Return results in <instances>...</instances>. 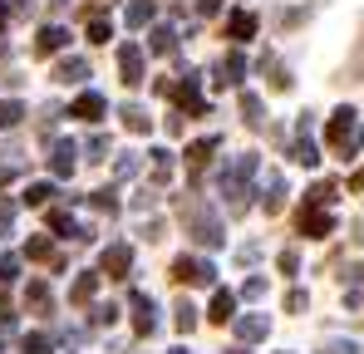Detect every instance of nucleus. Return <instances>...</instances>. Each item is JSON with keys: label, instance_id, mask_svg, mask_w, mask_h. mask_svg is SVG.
<instances>
[{"label": "nucleus", "instance_id": "8", "mask_svg": "<svg viewBox=\"0 0 364 354\" xmlns=\"http://www.w3.org/2000/svg\"><path fill=\"white\" fill-rule=\"evenodd\" d=\"M251 30H256V20H251V15H237V20H232V35H251Z\"/></svg>", "mask_w": 364, "mask_h": 354}, {"label": "nucleus", "instance_id": "3", "mask_svg": "<svg viewBox=\"0 0 364 354\" xmlns=\"http://www.w3.org/2000/svg\"><path fill=\"white\" fill-rule=\"evenodd\" d=\"M212 320H232V295H217L212 300Z\"/></svg>", "mask_w": 364, "mask_h": 354}, {"label": "nucleus", "instance_id": "6", "mask_svg": "<svg viewBox=\"0 0 364 354\" xmlns=\"http://www.w3.org/2000/svg\"><path fill=\"white\" fill-rule=\"evenodd\" d=\"M25 354H50V340H45V335H30V340H25Z\"/></svg>", "mask_w": 364, "mask_h": 354}, {"label": "nucleus", "instance_id": "7", "mask_svg": "<svg viewBox=\"0 0 364 354\" xmlns=\"http://www.w3.org/2000/svg\"><path fill=\"white\" fill-rule=\"evenodd\" d=\"M242 335H246V340H261V335H266V320H246Z\"/></svg>", "mask_w": 364, "mask_h": 354}, {"label": "nucleus", "instance_id": "10", "mask_svg": "<svg viewBox=\"0 0 364 354\" xmlns=\"http://www.w3.org/2000/svg\"><path fill=\"white\" fill-rule=\"evenodd\" d=\"M192 320H197V315H192V305H178V325H182V330H192Z\"/></svg>", "mask_w": 364, "mask_h": 354}, {"label": "nucleus", "instance_id": "5", "mask_svg": "<svg viewBox=\"0 0 364 354\" xmlns=\"http://www.w3.org/2000/svg\"><path fill=\"white\" fill-rule=\"evenodd\" d=\"M64 45V30H45V35H40V50H60Z\"/></svg>", "mask_w": 364, "mask_h": 354}, {"label": "nucleus", "instance_id": "13", "mask_svg": "<svg viewBox=\"0 0 364 354\" xmlns=\"http://www.w3.org/2000/svg\"><path fill=\"white\" fill-rule=\"evenodd\" d=\"M0 20H5V10H0Z\"/></svg>", "mask_w": 364, "mask_h": 354}, {"label": "nucleus", "instance_id": "12", "mask_svg": "<svg viewBox=\"0 0 364 354\" xmlns=\"http://www.w3.org/2000/svg\"><path fill=\"white\" fill-rule=\"evenodd\" d=\"M330 354H355V345H345V340H335V345H330Z\"/></svg>", "mask_w": 364, "mask_h": 354}, {"label": "nucleus", "instance_id": "11", "mask_svg": "<svg viewBox=\"0 0 364 354\" xmlns=\"http://www.w3.org/2000/svg\"><path fill=\"white\" fill-rule=\"evenodd\" d=\"M15 118H20V109H15V104H0V128H5V123H15Z\"/></svg>", "mask_w": 364, "mask_h": 354}, {"label": "nucleus", "instance_id": "2", "mask_svg": "<svg viewBox=\"0 0 364 354\" xmlns=\"http://www.w3.org/2000/svg\"><path fill=\"white\" fill-rule=\"evenodd\" d=\"M301 232L325 236V232H330V217H320V212H305V217H301Z\"/></svg>", "mask_w": 364, "mask_h": 354}, {"label": "nucleus", "instance_id": "9", "mask_svg": "<svg viewBox=\"0 0 364 354\" xmlns=\"http://www.w3.org/2000/svg\"><path fill=\"white\" fill-rule=\"evenodd\" d=\"M89 295H94V276H84V281H79V286H74V300H79V305H84V300H89Z\"/></svg>", "mask_w": 364, "mask_h": 354}, {"label": "nucleus", "instance_id": "4", "mask_svg": "<svg viewBox=\"0 0 364 354\" xmlns=\"http://www.w3.org/2000/svg\"><path fill=\"white\" fill-rule=\"evenodd\" d=\"M99 114H104V104H99L94 94H89V99H79V118H99Z\"/></svg>", "mask_w": 364, "mask_h": 354}, {"label": "nucleus", "instance_id": "1", "mask_svg": "<svg viewBox=\"0 0 364 354\" xmlns=\"http://www.w3.org/2000/svg\"><path fill=\"white\" fill-rule=\"evenodd\" d=\"M104 271H114V276H123V271H128V246H109V256H104Z\"/></svg>", "mask_w": 364, "mask_h": 354}]
</instances>
